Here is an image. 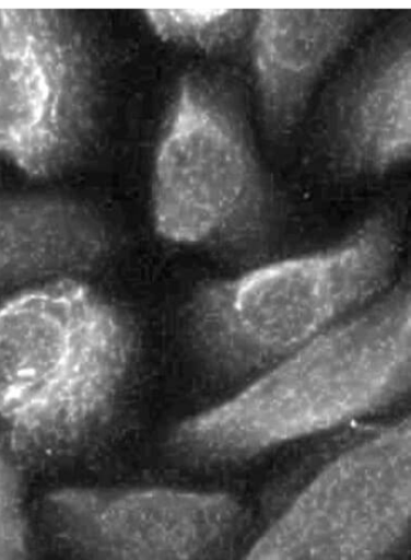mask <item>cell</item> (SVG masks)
<instances>
[{"label": "cell", "instance_id": "cell-1", "mask_svg": "<svg viewBox=\"0 0 411 560\" xmlns=\"http://www.w3.org/2000/svg\"><path fill=\"white\" fill-rule=\"evenodd\" d=\"M411 387L409 273L367 306L176 424L169 457L192 470L250 463L401 402Z\"/></svg>", "mask_w": 411, "mask_h": 560}, {"label": "cell", "instance_id": "cell-2", "mask_svg": "<svg viewBox=\"0 0 411 560\" xmlns=\"http://www.w3.org/2000/svg\"><path fill=\"white\" fill-rule=\"evenodd\" d=\"M134 353L131 324L72 279L0 307V420L17 457L73 451L107 423Z\"/></svg>", "mask_w": 411, "mask_h": 560}, {"label": "cell", "instance_id": "cell-3", "mask_svg": "<svg viewBox=\"0 0 411 560\" xmlns=\"http://www.w3.org/2000/svg\"><path fill=\"white\" fill-rule=\"evenodd\" d=\"M399 245L377 214L330 248L199 285L184 314L199 365L219 382L257 376L389 289Z\"/></svg>", "mask_w": 411, "mask_h": 560}, {"label": "cell", "instance_id": "cell-4", "mask_svg": "<svg viewBox=\"0 0 411 560\" xmlns=\"http://www.w3.org/2000/svg\"><path fill=\"white\" fill-rule=\"evenodd\" d=\"M268 212L236 100L216 79L185 77L157 151V232L173 243L248 262L267 245Z\"/></svg>", "mask_w": 411, "mask_h": 560}, {"label": "cell", "instance_id": "cell-5", "mask_svg": "<svg viewBox=\"0 0 411 560\" xmlns=\"http://www.w3.org/2000/svg\"><path fill=\"white\" fill-rule=\"evenodd\" d=\"M410 517L408 415L328 452L240 560H409Z\"/></svg>", "mask_w": 411, "mask_h": 560}, {"label": "cell", "instance_id": "cell-6", "mask_svg": "<svg viewBox=\"0 0 411 560\" xmlns=\"http://www.w3.org/2000/svg\"><path fill=\"white\" fill-rule=\"evenodd\" d=\"M43 517L73 560H228L248 525L237 497L172 487L58 489Z\"/></svg>", "mask_w": 411, "mask_h": 560}, {"label": "cell", "instance_id": "cell-7", "mask_svg": "<svg viewBox=\"0 0 411 560\" xmlns=\"http://www.w3.org/2000/svg\"><path fill=\"white\" fill-rule=\"evenodd\" d=\"M90 69L57 10H0V154L34 177L72 158L90 118Z\"/></svg>", "mask_w": 411, "mask_h": 560}, {"label": "cell", "instance_id": "cell-8", "mask_svg": "<svg viewBox=\"0 0 411 560\" xmlns=\"http://www.w3.org/2000/svg\"><path fill=\"white\" fill-rule=\"evenodd\" d=\"M359 10H262L255 14L254 60L269 132L290 133L313 90L354 34Z\"/></svg>", "mask_w": 411, "mask_h": 560}, {"label": "cell", "instance_id": "cell-9", "mask_svg": "<svg viewBox=\"0 0 411 560\" xmlns=\"http://www.w3.org/2000/svg\"><path fill=\"white\" fill-rule=\"evenodd\" d=\"M409 31L373 58L338 103L334 154L351 174H381L402 165L411 149Z\"/></svg>", "mask_w": 411, "mask_h": 560}, {"label": "cell", "instance_id": "cell-10", "mask_svg": "<svg viewBox=\"0 0 411 560\" xmlns=\"http://www.w3.org/2000/svg\"><path fill=\"white\" fill-rule=\"evenodd\" d=\"M105 245L98 220L78 205L0 198V285L87 267Z\"/></svg>", "mask_w": 411, "mask_h": 560}, {"label": "cell", "instance_id": "cell-11", "mask_svg": "<svg viewBox=\"0 0 411 560\" xmlns=\"http://www.w3.org/2000/svg\"><path fill=\"white\" fill-rule=\"evenodd\" d=\"M145 15L164 40L207 51L242 38L254 16L251 11L219 8L149 10Z\"/></svg>", "mask_w": 411, "mask_h": 560}, {"label": "cell", "instance_id": "cell-12", "mask_svg": "<svg viewBox=\"0 0 411 560\" xmlns=\"http://www.w3.org/2000/svg\"><path fill=\"white\" fill-rule=\"evenodd\" d=\"M31 551L20 476L10 455L0 446V560H31Z\"/></svg>", "mask_w": 411, "mask_h": 560}]
</instances>
